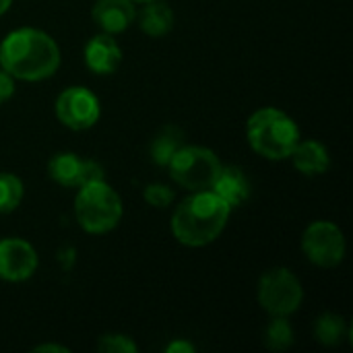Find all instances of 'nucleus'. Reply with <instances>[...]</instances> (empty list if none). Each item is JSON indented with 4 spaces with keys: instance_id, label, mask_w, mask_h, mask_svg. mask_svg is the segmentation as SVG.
Listing matches in <instances>:
<instances>
[{
    "instance_id": "1",
    "label": "nucleus",
    "mask_w": 353,
    "mask_h": 353,
    "mask_svg": "<svg viewBox=\"0 0 353 353\" xmlns=\"http://www.w3.org/2000/svg\"><path fill=\"white\" fill-rule=\"evenodd\" d=\"M60 60L56 39L35 27L14 29L0 41V66L19 81H46L60 68Z\"/></svg>"
},
{
    "instance_id": "2",
    "label": "nucleus",
    "mask_w": 353,
    "mask_h": 353,
    "mask_svg": "<svg viewBox=\"0 0 353 353\" xmlns=\"http://www.w3.org/2000/svg\"><path fill=\"white\" fill-rule=\"evenodd\" d=\"M230 215L232 207L211 188L196 190L176 207L170 228L180 244L203 248L223 234Z\"/></svg>"
},
{
    "instance_id": "3",
    "label": "nucleus",
    "mask_w": 353,
    "mask_h": 353,
    "mask_svg": "<svg viewBox=\"0 0 353 353\" xmlns=\"http://www.w3.org/2000/svg\"><path fill=\"white\" fill-rule=\"evenodd\" d=\"M246 139L254 153L271 161L290 159L298 145L300 128L296 120L279 108H261L246 122Z\"/></svg>"
},
{
    "instance_id": "4",
    "label": "nucleus",
    "mask_w": 353,
    "mask_h": 353,
    "mask_svg": "<svg viewBox=\"0 0 353 353\" xmlns=\"http://www.w3.org/2000/svg\"><path fill=\"white\" fill-rule=\"evenodd\" d=\"M122 215V199L105 180L79 186V192L74 196V219L83 232L91 236L108 234L118 228Z\"/></svg>"
},
{
    "instance_id": "5",
    "label": "nucleus",
    "mask_w": 353,
    "mask_h": 353,
    "mask_svg": "<svg viewBox=\"0 0 353 353\" xmlns=\"http://www.w3.org/2000/svg\"><path fill=\"white\" fill-rule=\"evenodd\" d=\"M165 168L170 172V178L178 186L186 188L188 192H196L211 188L213 180L221 170V161L215 151L207 147L182 145Z\"/></svg>"
},
{
    "instance_id": "6",
    "label": "nucleus",
    "mask_w": 353,
    "mask_h": 353,
    "mask_svg": "<svg viewBox=\"0 0 353 353\" xmlns=\"http://www.w3.org/2000/svg\"><path fill=\"white\" fill-rule=\"evenodd\" d=\"M256 296L269 316H292L304 302V288L290 269L275 267L263 273Z\"/></svg>"
},
{
    "instance_id": "7",
    "label": "nucleus",
    "mask_w": 353,
    "mask_h": 353,
    "mask_svg": "<svg viewBox=\"0 0 353 353\" xmlns=\"http://www.w3.org/2000/svg\"><path fill=\"white\" fill-rule=\"evenodd\" d=\"M302 252L319 269H335L345 259V238L333 221H312L302 234Z\"/></svg>"
},
{
    "instance_id": "8",
    "label": "nucleus",
    "mask_w": 353,
    "mask_h": 353,
    "mask_svg": "<svg viewBox=\"0 0 353 353\" xmlns=\"http://www.w3.org/2000/svg\"><path fill=\"white\" fill-rule=\"evenodd\" d=\"M54 112L56 118L62 122V126L81 132L97 124L101 116V105L91 89L83 85H74V87H66L58 95L54 103Z\"/></svg>"
},
{
    "instance_id": "9",
    "label": "nucleus",
    "mask_w": 353,
    "mask_h": 353,
    "mask_svg": "<svg viewBox=\"0 0 353 353\" xmlns=\"http://www.w3.org/2000/svg\"><path fill=\"white\" fill-rule=\"evenodd\" d=\"M39 256L35 248L23 238L0 240V279L8 283H21L35 275Z\"/></svg>"
},
{
    "instance_id": "10",
    "label": "nucleus",
    "mask_w": 353,
    "mask_h": 353,
    "mask_svg": "<svg viewBox=\"0 0 353 353\" xmlns=\"http://www.w3.org/2000/svg\"><path fill=\"white\" fill-rule=\"evenodd\" d=\"M85 64L95 74H112L122 64V48L110 33H97L93 35L83 50Z\"/></svg>"
},
{
    "instance_id": "11",
    "label": "nucleus",
    "mask_w": 353,
    "mask_h": 353,
    "mask_svg": "<svg viewBox=\"0 0 353 353\" xmlns=\"http://www.w3.org/2000/svg\"><path fill=\"white\" fill-rule=\"evenodd\" d=\"M91 19L99 31L116 35L137 21V6L132 0H97L91 8Z\"/></svg>"
},
{
    "instance_id": "12",
    "label": "nucleus",
    "mask_w": 353,
    "mask_h": 353,
    "mask_svg": "<svg viewBox=\"0 0 353 353\" xmlns=\"http://www.w3.org/2000/svg\"><path fill=\"white\" fill-rule=\"evenodd\" d=\"M294 168L304 176H323L331 168V155L329 149L314 139H300L290 155Z\"/></svg>"
},
{
    "instance_id": "13",
    "label": "nucleus",
    "mask_w": 353,
    "mask_h": 353,
    "mask_svg": "<svg viewBox=\"0 0 353 353\" xmlns=\"http://www.w3.org/2000/svg\"><path fill=\"white\" fill-rule=\"evenodd\" d=\"M211 190L221 196L232 207V211L242 207L250 199V182L244 172L234 165H221L217 178L211 184Z\"/></svg>"
},
{
    "instance_id": "14",
    "label": "nucleus",
    "mask_w": 353,
    "mask_h": 353,
    "mask_svg": "<svg viewBox=\"0 0 353 353\" xmlns=\"http://www.w3.org/2000/svg\"><path fill=\"white\" fill-rule=\"evenodd\" d=\"M174 10L163 0L145 2L143 10L139 12V27L149 37H163L174 29Z\"/></svg>"
},
{
    "instance_id": "15",
    "label": "nucleus",
    "mask_w": 353,
    "mask_h": 353,
    "mask_svg": "<svg viewBox=\"0 0 353 353\" xmlns=\"http://www.w3.org/2000/svg\"><path fill=\"white\" fill-rule=\"evenodd\" d=\"M81 163L83 159L77 153L62 151L50 157L48 161V176L56 184L64 188H77L79 186V176H81Z\"/></svg>"
},
{
    "instance_id": "16",
    "label": "nucleus",
    "mask_w": 353,
    "mask_h": 353,
    "mask_svg": "<svg viewBox=\"0 0 353 353\" xmlns=\"http://www.w3.org/2000/svg\"><path fill=\"white\" fill-rule=\"evenodd\" d=\"M350 335L347 321L341 314L335 312H325L314 321V337L319 343L327 347H337L343 343V339Z\"/></svg>"
},
{
    "instance_id": "17",
    "label": "nucleus",
    "mask_w": 353,
    "mask_h": 353,
    "mask_svg": "<svg viewBox=\"0 0 353 353\" xmlns=\"http://www.w3.org/2000/svg\"><path fill=\"white\" fill-rule=\"evenodd\" d=\"M180 147H182V132L176 126H165L149 145L151 161L165 168Z\"/></svg>"
},
{
    "instance_id": "18",
    "label": "nucleus",
    "mask_w": 353,
    "mask_h": 353,
    "mask_svg": "<svg viewBox=\"0 0 353 353\" xmlns=\"http://www.w3.org/2000/svg\"><path fill=\"white\" fill-rule=\"evenodd\" d=\"M263 341H265V347L273 350V352L290 350L296 341V335H294V327L290 325L288 316H271L269 325L265 327Z\"/></svg>"
},
{
    "instance_id": "19",
    "label": "nucleus",
    "mask_w": 353,
    "mask_h": 353,
    "mask_svg": "<svg viewBox=\"0 0 353 353\" xmlns=\"http://www.w3.org/2000/svg\"><path fill=\"white\" fill-rule=\"evenodd\" d=\"M25 196L23 180L17 174L0 172V215L12 213Z\"/></svg>"
},
{
    "instance_id": "20",
    "label": "nucleus",
    "mask_w": 353,
    "mask_h": 353,
    "mask_svg": "<svg viewBox=\"0 0 353 353\" xmlns=\"http://www.w3.org/2000/svg\"><path fill=\"white\" fill-rule=\"evenodd\" d=\"M97 352L101 353H134L139 352V345L122 333H108L97 339Z\"/></svg>"
},
{
    "instance_id": "21",
    "label": "nucleus",
    "mask_w": 353,
    "mask_h": 353,
    "mask_svg": "<svg viewBox=\"0 0 353 353\" xmlns=\"http://www.w3.org/2000/svg\"><path fill=\"white\" fill-rule=\"evenodd\" d=\"M143 196H145L147 205H151L155 209H168L172 205V201H174V190L168 184L155 182V184H149L145 188Z\"/></svg>"
},
{
    "instance_id": "22",
    "label": "nucleus",
    "mask_w": 353,
    "mask_h": 353,
    "mask_svg": "<svg viewBox=\"0 0 353 353\" xmlns=\"http://www.w3.org/2000/svg\"><path fill=\"white\" fill-rule=\"evenodd\" d=\"M97 180H105L103 168L97 161H93V159H83V163H81V176H79V186L89 184V182H97Z\"/></svg>"
},
{
    "instance_id": "23",
    "label": "nucleus",
    "mask_w": 353,
    "mask_h": 353,
    "mask_svg": "<svg viewBox=\"0 0 353 353\" xmlns=\"http://www.w3.org/2000/svg\"><path fill=\"white\" fill-rule=\"evenodd\" d=\"M14 77H10L2 66H0V105L4 101H8L14 93Z\"/></svg>"
},
{
    "instance_id": "24",
    "label": "nucleus",
    "mask_w": 353,
    "mask_h": 353,
    "mask_svg": "<svg viewBox=\"0 0 353 353\" xmlns=\"http://www.w3.org/2000/svg\"><path fill=\"white\" fill-rule=\"evenodd\" d=\"M194 345L190 341H184V339H176L172 341L168 347H165V353H194Z\"/></svg>"
},
{
    "instance_id": "25",
    "label": "nucleus",
    "mask_w": 353,
    "mask_h": 353,
    "mask_svg": "<svg viewBox=\"0 0 353 353\" xmlns=\"http://www.w3.org/2000/svg\"><path fill=\"white\" fill-rule=\"evenodd\" d=\"M33 352H35V353H46V352L68 353V347H62V345H54V343H43V345H37V347H33Z\"/></svg>"
},
{
    "instance_id": "26",
    "label": "nucleus",
    "mask_w": 353,
    "mask_h": 353,
    "mask_svg": "<svg viewBox=\"0 0 353 353\" xmlns=\"http://www.w3.org/2000/svg\"><path fill=\"white\" fill-rule=\"evenodd\" d=\"M10 4H12V0H0V17L10 8Z\"/></svg>"
},
{
    "instance_id": "27",
    "label": "nucleus",
    "mask_w": 353,
    "mask_h": 353,
    "mask_svg": "<svg viewBox=\"0 0 353 353\" xmlns=\"http://www.w3.org/2000/svg\"><path fill=\"white\" fill-rule=\"evenodd\" d=\"M132 2H141V4H145V2H151V0H132Z\"/></svg>"
}]
</instances>
